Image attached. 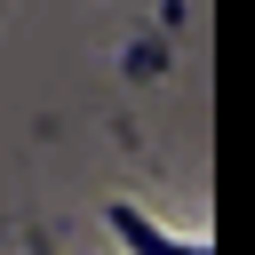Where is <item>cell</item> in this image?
I'll return each mask as SVG.
<instances>
[{
    "instance_id": "obj_1",
    "label": "cell",
    "mask_w": 255,
    "mask_h": 255,
    "mask_svg": "<svg viewBox=\"0 0 255 255\" xmlns=\"http://www.w3.org/2000/svg\"><path fill=\"white\" fill-rule=\"evenodd\" d=\"M112 231H120L135 255H215V247H183V239H159V231H151L135 207H112Z\"/></svg>"
}]
</instances>
